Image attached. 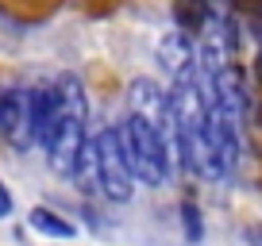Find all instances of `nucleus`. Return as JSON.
Wrapping results in <instances>:
<instances>
[{"mask_svg":"<svg viewBox=\"0 0 262 246\" xmlns=\"http://www.w3.org/2000/svg\"><path fill=\"white\" fill-rule=\"evenodd\" d=\"M127 112L139 115V119L155 123L162 131H170V92L155 81V77H131L127 85Z\"/></svg>","mask_w":262,"mask_h":246,"instance_id":"5","label":"nucleus"},{"mask_svg":"<svg viewBox=\"0 0 262 246\" xmlns=\"http://www.w3.org/2000/svg\"><path fill=\"white\" fill-rule=\"evenodd\" d=\"M93 142H97V169H100V196L112 200V204H131L135 196V173L127 165V154H123V142L116 123L93 131Z\"/></svg>","mask_w":262,"mask_h":246,"instance_id":"4","label":"nucleus"},{"mask_svg":"<svg viewBox=\"0 0 262 246\" xmlns=\"http://www.w3.org/2000/svg\"><path fill=\"white\" fill-rule=\"evenodd\" d=\"M247 242H251V246H262V227L251 231V235H247Z\"/></svg>","mask_w":262,"mask_h":246,"instance_id":"11","label":"nucleus"},{"mask_svg":"<svg viewBox=\"0 0 262 246\" xmlns=\"http://www.w3.org/2000/svg\"><path fill=\"white\" fill-rule=\"evenodd\" d=\"M54 112V85H0V139L16 154L42 146Z\"/></svg>","mask_w":262,"mask_h":246,"instance_id":"2","label":"nucleus"},{"mask_svg":"<svg viewBox=\"0 0 262 246\" xmlns=\"http://www.w3.org/2000/svg\"><path fill=\"white\" fill-rule=\"evenodd\" d=\"M181 227H185V242H201V235H205V227H201V208L196 204H181Z\"/></svg>","mask_w":262,"mask_h":246,"instance_id":"9","label":"nucleus"},{"mask_svg":"<svg viewBox=\"0 0 262 246\" xmlns=\"http://www.w3.org/2000/svg\"><path fill=\"white\" fill-rule=\"evenodd\" d=\"M120 131V142H123V154H127V165L135 173L139 185L147 189H162L166 181L173 177V165H178V150H173V127L162 131L155 123L139 119V115H123L116 123Z\"/></svg>","mask_w":262,"mask_h":246,"instance_id":"3","label":"nucleus"},{"mask_svg":"<svg viewBox=\"0 0 262 246\" xmlns=\"http://www.w3.org/2000/svg\"><path fill=\"white\" fill-rule=\"evenodd\" d=\"M27 227H31L35 235H42V238H54V242H70V238H77V223L70 219V215L47 208V204H35L31 212H27Z\"/></svg>","mask_w":262,"mask_h":246,"instance_id":"7","label":"nucleus"},{"mask_svg":"<svg viewBox=\"0 0 262 246\" xmlns=\"http://www.w3.org/2000/svg\"><path fill=\"white\" fill-rule=\"evenodd\" d=\"M70 181H74L81 192H93V196H100V169H97V142H93V135H89V142L81 146V154H77Z\"/></svg>","mask_w":262,"mask_h":246,"instance_id":"8","label":"nucleus"},{"mask_svg":"<svg viewBox=\"0 0 262 246\" xmlns=\"http://www.w3.org/2000/svg\"><path fill=\"white\" fill-rule=\"evenodd\" d=\"M16 215V196H12V189L0 181V219H12Z\"/></svg>","mask_w":262,"mask_h":246,"instance_id":"10","label":"nucleus"},{"mask_svg":"<svg viewBox=\"0 0 262 246\" xmlns=\"http://www.w3.org/2000/svg\"><path fill=\"white\" fill-rule=\"evenodd\" d=\"M155 54H158V62H162V69L170 73V81L181 77V73H189L193 66H201V54H196L193 39H189L185 31H166L162 39H158Z\"/></svg>","mask_w":262,"mask_h":246,"instance_id":"6","label":"nucleus"},{"mask_svg":"<svg viewBox=\"0 0 262 246\" xmlns=\"http://www.w3.org/2000/svg\"><path fill=\"white\" fill-rule=\"evenodd\" d=\"M89 92L77 73H58L54 77V112L50 127L42 135V158L58 177H70L81 146L89 142Z\"/></svg>","mask_w":262,"mask_h":246,"instance_id":"1","label":"nucleus"}]
</instances>
